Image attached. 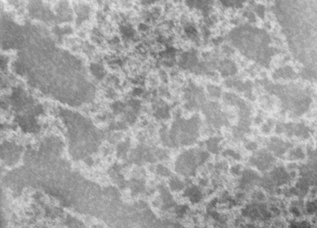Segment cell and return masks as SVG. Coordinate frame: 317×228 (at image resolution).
Wrapping results in <instances>:
<instances>
[{
  "label": "cell",
  "instance_id": "6da1fadb",
  "mask_svg": "<svg viewBox=\"0 0 317 228\" xmlns=\"http://www.w3.org/2000/svg\"><path fill=\"white\" fill-rule=\"evenodd\" d=\"M249 162L259 171L264 172L273 167L276 163V159L268 150L263 149L257 151L250 158Z\"/></svg>",
  "mask_w": 317,
  "mask_h": 228
},
{
  "label": "cell",
  "instance_id": "7a4b0ae2",
  "mask_svg": "<svg viewBox=\"0 0 317 228\" xmlns=\"http://www.w3.org/2000/svg\"><path fill=\"white\" fill-rule=\"evenodd\" d=\"M268 177L275 187L287 185L292 179L290 173L282 166L272 169Z\"/></svg>",
  "mask_w": 317,
  "mask_h": 228
},
{
  "label": "cell",
  "instance_id": "3957f363",
  "mask_svg": "<svg viewBox=\"0 0 317 228\" xmlns=\"http://www.w3.org/2000/svg\"><path fill=\"white\" fill-rule=\"evenodd\" d=\"M292 145L287 142H285L277 138L270 140L268 143V150L275 157L281 158L288 152Z\"/></svg>",
  "mask_w": 317,
  "mask_h": 228
},
{
  "label": "cell",
  "instance_id": "277c9868",
  "mask_svg": "<svg viewBox=\"0 0 317 228\" xmlns=\"http://www.w3.org/2000/svg\"><path fill=\"white\" fill-rule=\"evenodd\" d=\"M287 157L290 161L304 160L305 158V153L300 147H296L289 150Z\"/></svg>",
  "mask_w": 317,
  "mask_h": 228
},
{
  "label": "cell",
  "instance_id": "5b68a950",
  "mask_svg": "<svg viewBox=\"0 0 317 228\" xmlns=\"http://www.w3.org/2000/svg\"><path fill=\"white\" fill-rule=\"evenodd\" d=\"M208 90L210 92V93L211 94L212 96L215 97H217L219 96V94H220L219 89H218L217 87L212 86L210 88H209Z\"/></svg>",
  "mask_w": 317,
  "mask_h": 228
},
{
  "label": "cell",
  "instance_id": "8992f818",
  "mask_svg": "<svg viewBox=\"0 0 317 228\" xmlns=\"http://www.w3.org/2000/svg\"><path fill=\"white\" fill-rule=\"evenodd\" d=\"M93 228H104V227H102V226H97L94 227Z\"/></svg>",
  "mask_w": 317,
  "mask_h": 228
}]
</instances>
